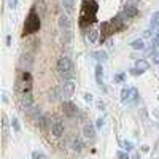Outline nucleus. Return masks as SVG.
<instances>
[{"instance_id": "f257e3e1", "label": "nucleus", "mask_w": 159, "mask_h": 159, "mask_svg": "<svg viewBox=\"0 0 159 159\" xmlns=\"http://www.w3.org/2000/svg\"><path fill=\"white\" fill-rule=\"evenodd\" d=\"M97 2L96 0H83V7H81V13H80V25H84L94 22L96 19V13H97Z\"/></svg>"}, {"instance_id": "f03ea898", "label": "nucleus", "mask_w": 159, "mask_h": 159, "mask_svg": "<svg viewBox=\"0 0 159 159\" xmlns=\"http://www.w3.org/2000/svg\"><path fill=\"white\" fill-rule=\"evenodd\" d=\"M16 91L21 96L25 94H32V76L27 70H21L19 73V80L16 83Z\"/></svg>"}, {"instance_id": "7ed1b4c3", "label": "nucleus", "mask_w": 159, "mask_h": 159, "mask_svg": "<svg viewBox=\"0 0 159 159\" xmlns=\"http://www.w3.org/2000/svg\"><path fill=\"white\" fill-rule=\"evenodd\" d=\"M56 67H57V72H59L61 75H64L65 78H72V76H73V65H72V61H70L67 56L59 57Z\"/></svg>"}, {"instance_id": "20e7f679", "label": "nucleus", "mask_w": 159, "mask_h": 159, "mask_svg": "<svg viewBox=\"0 0 159 159\" xmlns=\"http://www.w3.org/2000/svg\"><path fill=\"white\" fill-rule=\"evenodd\" d=\"M40 29V18L35 13V10L30 11V15L25 21V25H24V34H34V32H38Z\"/></svg>"}, {"instance_id": "39448f33", "label": "nucleus", "mask_w": 159, "mask_h": 159, "mask_svg": "<svg viewBox=\"0 0 159 159\" xmlns=\"http://www.w3.org/2000/svg\"><path fill=\"white\" fill-rule=\"evenodd\" d=\"M48 124H49V132H51L54 137H62V135H64L65 127H64V124H62L61 121H57V119H52V121H49Z\"/></svg>"}, {"instance_id": "423d86ee", "label": "nucleus", "mask_w": 159, "mask_h": 159, "mask_svg": "<svg viewBox=\"0 0 159 159\" xmlns=\"http://www.w3.org/2000/svg\"><path fill=\"white\" fill-rule=\"evenodd\" d=\"M73 92H75V83L72 81V80H69V81H65L64 86H62V97L70 99L73 96Z\"/></svg>"}, {"instance_id": "0eeeda50", "label": "nucleus", "mask_w": 159, "mask_h": 159, "mask_svg": "<svg viewBox=\"0 0 159 159\" xmlns=\"http://www.w3.org/2000/svg\"><path fill=\"white\" fill-rule=\"evenodd\" d=\"M32 107H34V99H32V94L21 96V108H22L25 113H27Z\"/></svg>"}, {"instance_id": "6e6552de", "label": "nucleus", "mask_w": 159, "mask_h": 159, "mask_svg": "<svg viewBox=\"0 0 159 159\" xmlns=\"http://www.w3.org/2000/svg\"><path fill=\"white\" fill-rule=\"evenodd\" d=\"M100 32H102L100 37H105V38H107L108 35H111L113 32H116V29H115V25H113L111 22H103L102 27H100Z\"/></svg>"}, {"instance_id": "1a4fd4ad", "label": "nucleus", "mask_w": 159, "mask_h": 159, "mask_svg": "<svg viewBox=\"0 0 159 159\" xmlns=\"http://www.w3.org/2000/svg\"><path fill=\"white\" fill-rule=\"evenodd\" d=\"M137 13H139V10H137V7L135 5H129V7H126L124 8V11L121 13V15H119V16H121V18H134L135 15H137Z\"/></svg>"}, {"instance_id": "9d476101", "label": "nucleus", "mask_w": 159, "mask_h": 159, "mask_svg": "<svg viewBox=\"0 0 159 159\" xmlns=\"http://www.w3.org/2000/svg\"><path fill=\"white\" fill-rule=\"evenodd\" d=\"M62 108H64V113L67 115V116H73V115H76V111H78L76 105L72 103V102H65Z\"/></svg>"}, {"instance_id": "9b49d317", "label": "nucleus", "mask_w": 159, "mask_h": 159, "mask_svg": "<svg viewBox=\"0 0 159 159\" xmlns=\"http://www.w3.org/2000/svg\"><path fill=\"white\" fill-rule=\"evenodd\" d=\"M59 27L64 29L65 32L70 30V19H69V15H61V16H59Z\"/></svg>"}, {"instance_id": "f8f14e48", "label": "nucleus", "mask_w": 159, "mask_h": 159, "mask_svg": "<svg viewBox=\"0 0 159 159\" xmlns=\"http://www.w3.org/2000/svg\"><path fill=\"white\" fill-rule=\"evenodd\" d=\"M83 134H84V137H88V139H94V135H96V132H94V126L86 124V126H84V129H83Z\"/></svg>"}, {"instance_id": "ddd939ff", "label": "nucleus", "mask_w": 159, "mask_h": 159, "mask_svg": "<svg viewBox=\"0 0 159 159\" xmlns=\"http://www.w3.org/2000/svg\"><path fill=\"white\" fill-rule=\"evenodd\" d=\"M72 147H73V150H76V151H81L83 148H84V143H83V140L81 139H73L72 140Z\"/></svg>"}, {"instance_id": "4468645a", "label": "nucleus", "mask_w": 159, "mask_h": 159, "mask_svg": "<svg viewBox=\"0 0 159 159\" xmlns=\"http://www.w3.org/2000/svg\"><path fill=\"white\" fill-rule=\"evenodd\" d=\"M96 80H97V83L102 86V80H103V69H102V65H100V64L96 67Z\"/></svg>"}, {"instance_id": "2eb2a0df", "label": "nucleus", "mask_w": 159, "mask_h": 159, "mask_svg": "<svg viewBox=\"0 0 159 159\" xmlns=\"http://www.w3.org/2000/svg\"><path fill=\"white\" fill-rule=\"evenodd\" d=\"M97 38H100V37H99V30H91V32L88 34L89 43H96V42H97Z\"/></svg>"}, {"instance_id": "dca6fc26", "label": "nucleus", "mask_w": 159, "mask_h": 159, "mask_svg": "<svg viewBox=\"0 0 159 159\" xmlns=\"http://www.w3.org/2000/svg\"><path fill=\"white\" fill-rule=\"evenodd\" d=\"M92 56H94V59H97V61H107V52L105 51H96V52H92Z\"/></svg>"}, {"instance_id": "f3484780", "label": "nucleus", "mask_w": 159, "mask_h": 159, "mask_svg": "<svg viewBox=\"0 0 159 159\" xmlns=\"http://www.w3.org/2000/svg\"><path fill=\"white\" fill-rule=\"evenodd\" d=\"M130 46H132V49H143V48H145V45H143V40H142V38L134 40V42L130 43Z\"/></svg>"}, {"instance_id": "a211bd4d", "label": "nucleus", "mask_w": 159, "mask_h": 159, "mask_svg": "<svg viewBox=\"0 0 159 159\" xmlns=\"http://www.w3.org/2000/svg\"><path fill=\"white\" fill-rule=\"evenodd\" d=\"M148 67H150V64H148L147 61H145V59H142V61H139V62H137V67H135V69H139L140 72H145Z\"/></svg>"}, {"instance_id": "6ab92c4d", "label": "nucleus", "mask_w": 159, "mask_h": 159, "mask_svg": "<svg viewBox=\"0 0 159 159\" xmlns=\"http://www.w3.org/2000/svg\"><path fill=\"white\" fill-rule=\"evenodd\" d=\"M62 5H64L65 11L70 13V11H72V8H73V0H62Z\"/></svg>"}, {"instance_id": "aec40b11", "label": "nucleus", "mask_w": 159, "mask_h": 159, "mask_svg": "<svg viewBox=\"0 0 159 159\" xmlns=\"http://www.w3.org/2000/svg\"><path fill=\"white\" fill-rule=\"evenodd\" d=\"M129 94H130V89H127V88H124V89L121 91V99H123V102H127V100H129Z\"/></svg>"}, {"instance_id": "412c9836", "label": "nucleus", "mask_w": 159, "mask_h": 159, "mask_svg": "<svg viewBox=\"0 0 159 159\" xmlns=\"http://www.w3.org/2000/svg\"><path fill=\"white\" fill-rule=\"evenodd\" d=\"M157 25H159V16L153 15V19H151V25H150V27H151V29H156Z\"/></svg>"}, {"instance_id": "4be33fe9", "label": "nucleus", "mask_w": 159, "mask_h": 159, "mask_svg": "<svg viewBox=\"0 0 159 159\" xmlns=\"http://www.w3.org/2000/svg\"><path fill=\"white\" fill-rule=\"evenodd\" d=\"M52 100H56L57 97H59V89L57 88H54V89H52V92H51V96H49Z\"/></svg>"}, {"instance_id": "5701e85b", "label": "nucleus", "mask_w": 159, "mask_h": 159, "mask_svg": "<svg viewBox=\"0 0 159 159\" xmlns=\"http://www.w3.org/2000/svg\"><path fill=\"white\" fill-rule=\"evenodd\" d=\"M32 157H34V159H46V156H45V154L37 153V151H34V153H32Z\"/></svg>"}, {"instance_id": "b1692460", "label": "nucleus", "mask_w": 159, "mask_h": 159, "mask_svg": "<svg viewBox=\"0 0 159 159\" xmlns=\"http://www.w3.org/2000/svg\"><path fill=\"white\" fill-rule=\"evenodd\" d=\"M156 46H159V34L153 38V48H156Z\"/></svg>"}, {"instance_id": "393cba45", "label": "nucleus", "mask_w": 159, "mask_h": 159, "mask_svg": "<svg viewBox=\"0 0 159 159\" xmlns=\"http://www.w3.org/2000/svg\"><path fill=\"white\" fill-rule=\"evenodd\" d=\"M123 80H124V73H119L115 76V81H123Z\"/></svg>"}, {"instance_id": "a878e982", "label": "nucleus", "mask_w": 159, "mask_h": 159, "mask_svg": "<svg viewBox=\"0 0 159 159\" xmlns=\"http://www.w3.org/2000/svg\"><path fill=\"white\" fill-rule=\"evenodd\" d=\"M118 159H129V156H127L126 153L121 151V153H118Z\"/></svg>"}, {"instance_id": "bb28decb", "label": "nucleus", "mask_w": 159, "mask_h": 159, "mask_svg": "<svg viewBox=\"0 0 159 159\" xmlns=\"http://www.w3.org/2000/svg\"><path fill=\"white\" fill-rule=\"evenodd\" d=\"M8 3H10L11 8H15V7L18 5V0H8Z\"/></svg>"}, {"instance_id": "cd10ccee", "label": "nucleus", "mask_w": 159, "mask_h": 159, "mask_svg": "<svg viewBox=\"0 0 159 159\" xmlns=\"http://www.w3.org/2000/svg\"><path fill=\"white\" fill-rule=\"evenodd\" d=\"M13 127H15V130H16V132L19 130V124H18V121H16V119H13Z\"/></svg>"}, {"instance_id": "c85d7f7f", "label": "nucleus", "mask_w": 159, "mask_h": 159, "mask_svg": "<svg viewBox=\"0 0 159 159\" xmlns=\"http://www.w3.org/2000/svg\"><path fill=\"white\" fill-rule=\"evenodd\" d=\"M124 148L126 150H132V143L130 142H124Z\"/></svg>"}, {"instance_id": "c756f323", "label": "nucleus", "mask_w": 159, "mask_h": 159, "mask_svg": "<svg viewBox=\"0 0 159 159\" xmlns=\"http://www.w3.org/2000/svg\"><path fill=\"white\" fill-rule=\"evenodd\" d=\"M130 73H132V75H139V73H142V72H140L139 69H132V70H130Z\"/></svg>"}, {"instance_id": "7c9ffc66", "label": "nucleus", "mask_w": 159, "mask_h": 159, "mask_svg": "<svg viewBox=\"0 0 159 159\" xmlns=\"http://www.w3.org/2000/svg\"><path fill=\"white\" fill-rule=\"evenodd\" d=\"M102 126H103V119L99 118V119H97V127H102Z\"/></svg>"}, {"instance_id": "2f4dec72", "label": "nucleus", "mask_w": 159, "mask_h": 159, "mask_svg": "<svg viewBox=\"0 0 159 159\" xmlns=\"http://www.w3.org/2000/svg\"><path fill=\"white\" fill-rule=\"evenodd\" d=\"M84 99L89 102V100H92V96H91V94H86V96H84Z\"/></svg>"}, {"instance_id": "473e14b6", "label": "nucleus", "mask_w": 159, "mask_h": 159, "mask_svg": "<svg viewBox=\"0 0 159 159\" xmlns=\"http://www.w3.org/2000/svg\"><path fill=\"white\" fill-rule=\"evenodd\" d=\"M154 15H156V16H159V11H157V13H154Z\"/></svg>"}]
</instances>
